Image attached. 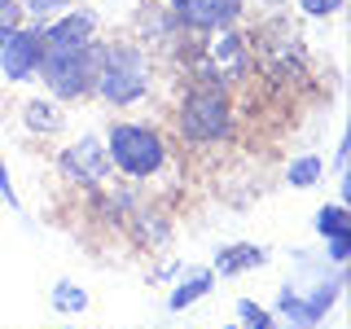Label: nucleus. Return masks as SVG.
<instances>
[{"label":"nucleus","mask_w":351,"mask_h":329,"mask_svg":"<svg viewBox=\"0 0 351 329\" xmlns=\"http://www.w3.org/2000/svg\"><path fill=\"white\" fill-rule=\"evenodd\" d=\"M149 58L136 49V44H101V66H97L93 93L101 97L106 106H132L149 93Z\"/></svg>","instance_id":"f257e3e1"},{"label":"nucleus","mask_w":351,"mask_h":329,"mask_svg":"<svg viewBox=\"0 0 351 329\" xmlns=\"http://www.w3.org/2000/svg\"><path fill=\"white\" fill-rule=\"evenodd\" d=\"M106 154H110V167H119L132 180H145L167 162V145L162 136L145 123H114L106 136Z\"/></svg>","instance_id":"f03ea898"},{"label":"nucleus","mask_w":351,"mask_h":329,"mask_svg":"<svg viewBox=\"0 0 351 329\" xmlns=\"http://www.w3.org/2000/svg\"><path fill=\"white\" fill-rule=\"evenodd\" d=\"M250 58H255V66L263 75L285 80V84L307 75V44H303V36L290 27V22H268V27H259Z\"/></svg>","instance_id":"7ed1b4c3"},{"label":"nucleus","mask_w":351,"mask_h":329,"mask_svg":"<svg viewBox=\"0 0 351 329\" xmlns=\"http://www.w3.org/2000/svg\"><path fill=\"white\" fill-rule=\"evenodd\" d=\"M180 132L193 145H211V141H224L233 132V110H228L224 88H189L180 106Z\"/></svg>","instance_id":"20e7f679"},{"label":"nucleus","mask_w":351,"mask_h":329,"mask_svg":"<svg viewBox=\"0 0 351 329\" xmlns=\"http://www.w3.org/2000/svg\"><path fill=\"white\" fill-rule=\"evenodd\" d=\"M97 66H101V40H93L88 49L71 53V58H44L36 75L49 84V93L58 97V101H75V97L93 93Z\"/></svg>","instance_id":"39448f33"},{"label":"nucleus","mask_w":351,"mask_h":329,"mask_svg":"<svg viewBox=\"0 0 351 329\" xmlns=\"http://www.w3.org/2000/svg\"><path fill=\"white\" fill-rule=\"evenodd\" d=\"M343 294V277H329L321 281V290H312L303 299L294 285H281V294H277V316L281 321H290L294 329H316L329 316V307H334V299Z\"/></svg>","instance_id":"423d86ee"},{"label":"nucleus","mask_w":351,"mask_h":329,"mask_svg":"<svg viewBox=\"0 0 351 329\" xmlns=\"http://www.w3.org/2000/svg\"><path fill=\"white\" fill-rule=\"evenodd\" d=\"M202 58H206V71L215 75V84H224V80H246V75L255 71L250 44H246V36H241V31H233V27L211 31V36H206Z\"/></svg>","instance_id":"0eeeda50"},{"label":"nucleus","mask_w":351,"mask_h":329,"mask_svg":"<svg viewBox=\"0 0 351 329\" xmlns=\"http://www.w3.org/2000/svg\"><path fill=\"white\" fill-rule=\"evenodd\" d=\"M93 40H97V14L93 9H71L53 27H44V58H71V53L88 49Z\"/></svg>","instance_id":"6e6552de"},{"label":"nucleus","mask_w":351,"mask_h":329,"mask_svg":"<svg viewBox=\"0 0 351 329\" xmlns=\"http://www.w3.org/2000/svg\"><path fill=\"white\" fill-rule=\"evenodd\" d=\"M40 58H44V27H18L9 44L0 49V71H5L9 84H22L40 71Z\"/></svg>","instance_id":"1a4fd4ad"},{"label":"nucleus","mask_w":351,"mask_h":329,"mask_svg":"<svg viewBox=\"0 0 351 329\" xmlns=\"http://www.w3.org/2000/svg\"><path fill=\"white\" fill-rule=\"evenodd\" d=\"M58 167H62L66 180H75V184H106V175H110V154H106V145H101L97 136H80L71 149H62Z\"/></svg>","instance_id":"9d476101"},{"label":"nucleus","mask_w":351,"mask_h":329,"mask_svg":"<svg viewBox=\"0 0 351 329\" xmlns=\"http://www.w3.org/2000/svg\"><path fill=\"white\" fill-rule=\"evenodd\" d=\"M171 9L189 31H219L237 22L241 0H171Z\"/></svg>","instance_id":"9b49d317"},{"label":"nucleus","mask_w":351,"mask_h":329,"mask_svg":"<svg viewBox=\"0 0 351 329\" xmlns=\"http://www.w3.org/2000/svg\"><path fill=\"white\" fill-rule=\"evenodd\" d=\"M22 123H27L31 132H44V136H53V132L66 127V114H62V106L53 101V97H31V101L22 106Z\"/></svg>","instance_id":"f8f14e48"},{"label":"nucleus","mask_w":351,"mask_h":329,"mask_svg":"<svg viewBox=\"0 0 351 329\" xmlns=\"http://www.w3.org/2000/svg\"><path fill=\"white\" fill-rule=\"evenodd\" d=\"M268 263V255H263L259 246H224L215 255V277H237V272H246V268H263Z\"/></svg>","instance_id":"ddd939ff"},{"label":"nucleus","mask_w":351,"mask_h":329,"mask_svg":"<svg viewBox=\"0 0 351 329\" xmlns=\"http://www.w3.org/2000/svg\"><path fill=\"white\" fill-rule=\"evenodd\" d=\"M211 290H215V272L202 268V272H193V277H184L180 285H176L171 299H167V307H171V312H184V307H193L202 294H211Z\"/></svg>","instance_id":"4468645a"},{"label":"nucleus","mask_w":351,"mask_h":329,"mask_svg":"<svg viewBox=\"0 0 351 329\" xmlns=\"http://www.w3.org/2000/svg\"><path fill=\"white\" fill-rule=\"evenodd\" d=\"M325 180V162L321 154H303V158H294L290 167H285V184L290 189H312V184Z\"/></svg>","instance_id":"2eb2a0df"},{"label":"nucleus","mask_w":351,"mask_h":329,"mask_svg":"<svg viewBox=\"0 0 351 329\" xmlns=\"http://www.w3.org/2000/svg\"><path fill=\"white\" fill-rule=\"evenodd\" d=\"M49 299H53V307H58L62 316H80L84 307H88V290H84V285H75V281H58Z\"/></svg>","instance_id":"dca6fc26"},{"label":"nucleus","mask_w":351,"mask_h":329,"mask_svg":"<svg viewBox=\"0 0 351 329\" xmlns=\"http://www.w3.org/2000/svg\"><path fill=\"white\" fill-rule=\"evenodd\" d=\"M316 233L321 237H338V233H351V211L343 202H329L316 211Z\"/></svg>","instance_id":"f3484780"},{"label":"nucleus","mask_w":351,"mask_h":329,"mask_svg":"<svg viewBox=\"0 0 351 329\" xmlns=\"http://www.w3.org/2000/svg\"><path fill=\"white\" fill-rule=\"evenodd\" d=\"M237 316H241V329H277V321L255 299H237Z\"/></svg>","instance_id":"a211bd4d"},{"label":"nucleus","mask_w":351,"mask_h":329,"mask_svg":"<svg viewBox=\"0 0 351 329\" xmlns=\"http://www.w3.org/2000/svg\"><path fill=\"white\" fill-rule=\"evenodd\" d=\"M299 9H303L307 18H329V14L343 9V0H299Z\"/></svg>","instance_id":"6ab92c4d"},{"label":"nucleus","mask_w":351,"mask_h":329,"mask_svg":"<svg viewBox=\"0 0 351 329\" xmlns=\"http://www.w3.org/2000/svg\"><path fill=\"white\" fill-rule=\"evenodd\" d=\"M0 27H9V31L22 27V5L18 0H0Z\"/></svg>","instance_id":"aec40b11"},{"label":"nucleus","mask_w":351,"mask_h":329,"mask_svg":"<svg viewBox=\"0 0 351 329\" xmlns=\"http://www.w3.org/2000/svg\"><path fill=\"white\" fill-rule=\"evenodd\" d=\"M329 241V259L334 263H347V255H351V233H338V237H325Z\"/></svg>","instance_id":"412c9836"},{"label":"nucleus","mask_w":351,"mask_h":329,"mask_svg":"<svg viewBox=\"0 0 351 329\" xmlns=\"http://www.w3.org/2000/svg\"><path fill=\"white\" fill-rule=\"evenodd\" d=\"M0 197H5L9 206H18V193H14V180H9V167H5V158H0Z\"/></svg>","instance_id":"4be33fe9"},{"label":"nucleus","mask_w":351,"mask_h":329,"mask_svg":"<svg viewBox=\"0 0 351 329\" xmlns=\"http://www.w3.org/2000/svg\"><path fill=\"white\" fill-rule=\"evenodd\" d=\"M62 5H71V0H22V9H31V14H49V9H62Z\"/></svg>","instance_id":"5701e85b"},{"label":"nucleus","mask_w":351,"mask_h":329,"mask_svg":"<svg viewBox=\"0 0 351 329\" xmlns=\"http://www.w3.org/2000/svg\"><path fill=\"white\" fill-rule=\"evenodd\" d=\"M9 36H14V31H9V27H0V49H5V44H9Z\"/></svg>","instance_id":"b1692460"},{"label":"nucleus","mask_w":351,"mask_h":329,"mask_svg":"<svg viewBox=\"0 0 351 329\" xmlns=\"http://www.w3.org/2000/svg\"><path fill=\"white\" fill-rule=\"evenodd\" d=\"M263 5H281V0H263Z\"/></svg>","instance_id":"393cba45"},{"label":"nucleus","mask_w":351,"mask_h":329,"mask_svg":"<svg viewBox=\"0 0 351 329\" xmlns=\"http://www.w3.org/2000/svg\"><path fill=\"white\" fill-rule=\"evenodd\" d=\"M224 329H241V325H224Z\"/></svg>","instance_id":"a878e982"},{"label":"nucleus","mask_w":351,"mask_h":329,"mask_svg":"<svg viewBox=\"0 0 351 329\" xmlns=\"http://www.w3.org/2000/svg\"><path fill=\"white\" fill-rule=\"evenodd\" d=\"M58 329H75V325H58Z\"/></svg>","instance_id":"bb28decb"}]
</instances>
